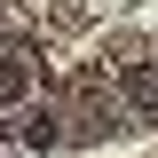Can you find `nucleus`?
<instances>
[{
    "label": "nucleus",
    "instance_id": "1",
    "mask_svg": "<svg viewBox=\"0 0 158 158\" xmlns=\"http://www.w3.org/2000/svg\"><path fill=\"white\" fill-rule=\"evenodd\" d=\"M118 95L135 103L142 118H158V63H127V71H118Z\"/></svg>",
    "mask_w": 158,
    "mask_h": 158
},
{
    "label": "nucleus",
    "instance_id": "2",
    "mask_svg": "<svg viewBox=\"0 0 158 158\" xmlns=\"http://www.w3.org/2000/svg\"><path fill=\"white\" fill-rule=\"evenodd\" d=\"M24 95H32V56L0 48V103H24Z\"/></svg>",
    "mask_w": 158,
    "mask_h": 158
},
{
    "label": "nucleus",
    "instance_id": "3",
    "mask_svg": "<svg viewBox=\"0 0 158 158\" xmlns=\"http://www.w3.org/2000/svg\"><path fill=\"white\" fill-rule=\"evenodd\" d=\"M24 142H32V150H56L63 127H56V118H32V127H24Z\"/></svg>",
    "mask_w": 158,
    "mask_h": 158
}]
</instances>
